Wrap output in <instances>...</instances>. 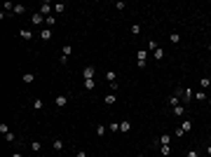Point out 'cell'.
Wrapping results in <instances>:
<instances>
[{
	"label": "cell",
	"instance_id": "cell-41",
	"mask_svg": "<svg viewBox=\"0 0 211 157\" xmlns=\"http://www.w3.org/2000/svg\"><path fill=\"white\" fill-rule=\"evenodd\" d=\"M209 52H211V45H209Z\"/></svg>",
	"mask_w": 211,
	"mask_h": 157
},
{
	"label": "cell",
	"instance_id": "cell-1",
	"mask_svg": "<svg viewBox=\"0 0 211 157\" xmlns=\"http://www.w3.org/2000/svg\"><path fill=\"white\" fill-rule=\"evenodd\" d=\"M52 10H54V5H52V2H47V0H45V2L40 5V14L45 16V19L49 16V12H52Z\"/></svg>",
	"mask_w": 211,
	"mask_h": 157
},
{
	"label": "cell",
	"instance_id": "cell-9",
	"mask_svg": "<svg viewBox=\"0 0 211 157\" xmlns=\"http://www.w3.org/2000/svg\"><path fill=\"white\" fill-rule=\"evenodd\" d=\"M174 115H176V117H183V115H185V105H181V103L174 105Z\"/></svg>",
	"mask_w": 211,
	"mask_h": 157
},
{
	"label": "cell",
	"instance_id": "cell-12",
	"mask_svg": "<svg viewBox=\"0 0 211 157\" xmlns=\"http://www.w3.org/2000/svg\"><path fill=\"white\" fill-rule=\"evenodd\" d=\"M63 12H66V5H63V2H56V5H54V14H63Z\"/></svg>",
	"mask_w": 211,
	"mask_h": 157
},
{
	"label": "cell",
	"instance_id": "cell-11",
	"mask_svg": "<svg viewBox=\"0 0 211 157\" xmlns=\"http://www.w3.org/2000/svg\"><path fill=\"white\" fill-rule=\"evenodd\" d=\"M106 80H108V82H110V84H115V80H117L115 70H108V73H106Z\"/></svg>",
	"mask_w": 211,
	"mask_h": 157
},
{
	"label": "cell",
	"instance_id": "cell-21",
	"mask_svg": "<svg viewBox=\"0 0 211 157\" xmlns=\"http://www.w3.org/2000/svg\"><path fill=\"white\" fill-rule=\"evenodd\" d=\"M169 103H171V108H174V105H178V103H181L178 94H174V96H171V99H169Z\"/></svg>",
	"mask_w": 211,
	"mask_h": 157
},
{
	"label": "cell",
	"instance_id": "cell-7",
	"mask_svg": "<svg viewBox=\"0 0 211 157\" xmlns=\"http://www.w3.org/2000/svg\"><path fill=\"white\" fill-rule=\"evenodd\" d=\"M129 129H132V122H129V120H122L120 122V131H122V134H127Z\"/></svg>",
	"mask_w": 211,
	"mask_h": 157
},
{
	"label": "cell",
	"instance_id": "cell-8",
	"mask_svg": "<svg viewBox=\"0 0 211 157\" xmlns=\"http://www.w3.org/2000/svg\"><path fill=\"white\" fill-rule=\"evenodd\" d=\"M19 35H21V40H31V38H33V31H28V28H26V31H24V28H21V31H19Z\"/></svg>",
	"mask_w": 211,
	"mask_h": 157
},
{
	"label": "cell",
	"instance_id": "cell-13",
	"mask_svg": "<svg viewBox=\"0 0 211 157\" xmlns=\"http://www.w3.org/2000/svg\"><path fill=\"white\" fill-rule=\"evenodd\" d=\"M115 101H117V99H115V94H113V92H110V94H108V96H106V99H103V103H106V105H113V103H115Z\"/></svg>",
	"mask_w": 211,
	"mask_h": 157
},
{
	"label": "cell",
	"instance_id": "cell-28",
	"mask_svg": "<svg viewBox=\"0 0 211 157\" xmlns=\"http://www.w3.org/2000/svg\"><path fill=\"white\" fill-rule=\"evenodd\" d=\"M33 110H42V101H40V99L33 101Z\"/></svg>",
	"mask_w": 211,
	"mask_h": 157
},
{
	"label": "cell",
	"instance_id": "cell-33",
	"mask_svg": "<svg viewBox=\"0 0 211 157\" xmlns=\"http://www.w3.org/2000/svg\"><path fill=\"white\" fill-rule=\"evenodd\" d=\"M132 33H134V35H138V33H141V26H138V24H134V26H132Z\"/></svg>",
	"mask_w": 211,
	"mask_h": 157
},
{
	"label": "cell",
	"instance_id": "cell-16",
	"mask_svg": "<svg viewBox=\"0 0 211 157\" xmlns=\"http://www.w3.org/2000/svg\"><path fill=\"white\" fill-rule=\"evenodd\" d=\"M31 150H33V152H40V150H42V143H40V141H33V143H31Z\"/></svg>",
	"mask_w": 211,
	"mask_h": 157
},
{
	"label": "cell",
	"instance_id": "cell-42",
	"mask_svg": "<svg viewBox=\"0 0 211 157\" xmlns=\"http://www.w3.org/2000/svg\"><path fill=\"white\" fill-rule=\"evenodd\" d=\"M209 82H211V78H209Z\"/></svg>",
	"mask_w": 211,
	"mask_h": 157
},
{
	"label": "cell",
	"instance_id": "cell-15",
	"mask_svg": "<svg viewBox=\"0 0 211 157\" xmlns=\"http://www.w3.org/2000/svg\"><path fill=\"white\" fill-rule=\"evenodd\" d=\"M181 96H183L185 101H192V96H195V94H192V89H183V94H181Z\"/></svg>",
	"mask_w": 211,
	"mask_h": 157
},
{
	"label": "cell",
	"instance_id": "cell-4",
	"mask_svg": "<svg viewBox=\"0 0 211 157\" xmlns=\"http://www.w3.org/2000/svg\"><path fill=\"white\" fill-rule=\"evenodd\" d=\"M40 40H45V42L52 40V28H42L40 31Z\"/></svg>",
	"mask_w": 211,
	"mask_h": 157
},
{
	"label": "cell",
	"instance_id": "cell-10",
	"mask_svg": "<svg viewBox=\"0 0 211 157\" xmlns=\"http://www.w3.org/2000/svg\"><path fill=\"white\" fill-rule=\"evenodd\" d=\"M153 56H155V61H162V59H164V49H162V47H157V49L153 52Z\"/></svg>",
	"mask_w": 211,
	"mask_h": 157
},
{
	"label": "cell",
	"instance_id": "cell-23",
	"mask_svg": "<svg viewBox=\"0 0 211 157\" xmlns=\"http://www.w3.org/2000/svg\"><path fill=\"white\" fill-rule=\"evenodd\" d=\"M52 146H54V150H63V141H61V138H56Z\"/></svg>",
	"mask_w": 211,
	"mask_h": 157
},
{
	"label": "cell",
	"instance_id": "cell-34",
	"mask_svg": "<svg viewBox=\"0 0 211 157\" xmlns=\"http://www.w3.org/2000/svg\"><path fill=\"white\" fill-rule=\"evenodd\" d=\"M120 129V124H117V122H113V124H108V131H117Z\"/></svg>",
	"mask_w": 211,
	"mask_h": 157
},
{
	"label": "cell",
	"instance_id": "cell-26",
	"mask_svg": "<svg viewBox=\"0 0 211 157\" xmlns=\"http://www.w3.org/2000/svg\"><path fill=\"white\" fill-rule=\"evenodd\" d=\"M159 152H162V155H171V148L169 146H159Z\"/></svg>",
	"mask_w": 211,
	"mask_h": 157
},
{
	"label": "cell",
	"instance_id": "cell-25",
	"mask_svg": "<svg viewBox=\"0 0 211 157\" xmlns=\"http://www.w3.org/2000/svg\"><path fill=\"white\" fill-rule=\"evenodd\" d=\"M169 40L176 45V42H181V35H178V33H171V35H169Z\"/></svg>",
	"mask_w": 211,
	"mask_h": 157
},
{
	"label": "cell",
	"instance_id": "cell-29",
	"mask_svg": "<svg viewBox=\"0 0 211 157\" xmlns=\"http://www.w3.org/2000/svg\"><path fill=\"white\" fill-rule=\"evenodd\" d=\"M159 47V45H157V42H155V40H150V42H148V49H150V52H155V49H157Z\"/></svg>",
	"mask_w": 211,
	"mask_h": 157
},
{
	"label": "cell",
	"instance_id": "cell-20",
	"mask_svg": "<svg viewBox=\"0 0 211 157\" xmlns=\"http://www.w3.org/2000/svg\"><path fill=\"white\" fill-rule=\"evenodd\" d=\"M106 131H108V127H103V124L96 127V134H99V136H106Z\"/></svg>",
	"mask_w": 211,
	"mask_h": 157
},
{
	"label": "cell",
	"instance_id": "cell-27",
	"mask_svg": "<svg viewBox=\"0 0 211 157\" xmlns=\"http://www.w3.org/2000/svg\"><path fill=\"white\" fill-rule=\"evenodd\" d=\"M209 84H211V82H209V78H202V80H200V87H202V89H206Z\"/></svg>",
	"mask_w": 211,
	"mask_h": 157
},
{
	"label": "cell",
	"instance_id": "cell-35",
	"mask_svg": "<svg viewBox=\"0 0 211 157\" xmlns=\"http://www.w3.org/2000/svg\"><path fill=\"white\" fill-rule=\"evenodd\" d=\"M183 134H185V131H183V129H181V127H178V129H176V131H174V136H176V138H181V136H183Z\"/></svg>",
	"mask_w": 211,
	"mask_h": 157
},
{
	"label": "cell",
	"instance_id": "cell-2",
	"mask_svg": "<svg viewBox=\"0 0 211 157\" xmlns=\"http://www.w3.org/2000/svg\"><path fill=\"white\" fill-rule=\"evenodd\" d=\"M94 73H96V68H94V66H84L82 78H84V80H94Z\"/></svg>",
	"mask_w": 211,
	"mask_h": 157
},
{
	"label": "cell",
	"instance_id": "cell-38",
	"mask_svg": "<svg viewBox=\"0 0 211 157\" xmlns=\"http://www.w3.org/2000/svg\"><path fill=\"white\" fill-rule=\"evenodd\" d=\"M12 157H24V155H21V152H12Z\"/></svg>",
	"mask_w": 211,
	"mask_h": 157
},
{
	"label": "cell",
	"instance_id": "cell-5",
	"mask_svg": "<svg viewBox=\"0 0 211 157\" xmlns=\"http://www.w3.org/2000/svg\"><path fill=\"white\" fill-rule=\"evenodd\" d=\"M54 103H56V108H63V105L68 103V99H66V96H63V94H59L56 99H54Z\"/></svg>",
	"mask_w": 211,
	"mask_h": 157
},
{
	"label": "cell",
	"instance_id": "cell-3",
	"mask_svg": "<svg viewBox=\"0 0 211 157\" xmlns=\"http://www.w3.org/2000/svg\"><path fill=\"white\" fill-rule=\"evenodd\" d=\"M169 143H171V134H162L157 138V146H169Z\"/></svg>",
	"mask_w": 211,
	"mask_h": 157
},
{
	"label": "cell",
	"instance_id": "cell-32",
	"mask_svg": "<svg viewBox=\"0 0 211 157\" xmlns=\"http://www.w3.org/2000/svg\"><path fill=\"white\" fill-rule=\"evenodd\" d=\"M70 52H73V47H70V45H63V56H68Z\"/></svg>",
	"mask_w": 211,
	"mask_h": 157
},
{
	"label": "cell",
	"instance_id": "cell-31",
	"mask_svg": "<svg viewBox=\"0 0 211 157\" xmlns=\"http://www.w3.org/2000/svg\"><path fill=\"white\" fill-rule=\"evenodd\" d=\"M195 99H200V101H206V94H204V92H195Z\"/></svg>",
	"mask_w": 211,
	"mask_h": 157
},
{
	"label": "cell",
	"instance_id": "cell-30",
	"mask_svg": "<svg viewBox=\"0 0 211 157\" xmlns=\"http://www.w3.org/2000/svg\"><path fill=\"white\" fill-rule=\"evenodd\" d=\"M5 141H7V143H12V141H16V136L10 131V134H5Z\"/></svg>",
	"mask_w": 211,
	"mask_h": 157
},
{
	"label": "cell",
	"instance_id": "cell-37",
	"mask_svg": "<svg viewBox=\"0 0 211 157\" xmlns=\"http://www.w3.org/2000/svg\"><path fill=\"white\" fill-rule=\"evenodd\" d=\"M75 157H87V152H84V150H80V152H78Z\"/></svg>",
	"mask_w": 211,
	"mask_h": 157
},
{
	"label": "cell",
	"instance_id": "cell-40",
	"mask_svg": "<svg viewBox=\"0 0 211 157\" xmlns=\"http://www.w3.org/2000/svg\"><path fill=\"white\" fill-rule=\"evenodd\" d=\"M209 146H211V138H209Z\"/></svg>",
	"mask_w": 211,
	"mask_h": 157
},
{
	"label": "cell",
	"instance_id": "cell-17",
	"mask_svg": "<svg viewBox=\"0 0 211 157\" xmlns=\"http://www.w3.org/2000/svg\"><path fill=\"white\" fill-rule=\"evenodd\" d=\"M136 56H138V61H146V56H148V49H138V52H136Z\"/></svg>",
	"mask_w": 211,
	"mask_h": 157
},
{
	"label": "cell",
	"instance_id": "cell-39",
	"mask_svg": "<svg viewBox=\"0 0 211 157\" xmlns=\"http://www.w3.org/2000/svg\"><path fill=\"white\" fill-rule=\"evenodd\" d=\"M206 152H209V155H211V146H206Z\"/></svg>",
	"mask_w": 211,
	"mask_h": 157
},
{
	"label": "cell",
	"instance_id": "cell-19",
	"mask_svg": "<svg viewBox=\"0 0 211 157\" xmlns=\"http://www.w3.org/2000/svg\"><path fill=\"white\" fill-rule=\"evenodd\" d=\"M45 24H47V26H54V24H56V16H54V14H49L47 19H45Z\"/></svg>",
	"mask_w": 211,
	"mask_h": 157
},
{
	"label": "cell",
	"instance_id": "cell-14",
	"mask_svg": "<svg viewBox=\"0 0 211 157\" xmlns=\"http://www.w3.org/2000/svg\"><path fill=\"white\" fill-rule=\"evenodd\" d=\"M94 87H96V80H84V89H87V92H92Z\"/></svg>",
	"mask_w": 211,
	"mask_h": 157
},
{
	"label": "cell",
	"instance_id": "cell-36",
	"mask_svg": "<svg viewBox=\"0 0 211 157\" xmlns=\"http://www.w3.org/2000/svg\"><path fill=\"white\" fill-rule=\"evenodd\" d=\"M188 157H200V155H197L195 150H190V152H188Z\"/></svg>",
	"mask_w": 211,
	"mask_h": 157
},
{
	"label": "cell",
	"instance_id": "cell-18",
	"mask_svg": "<svg viewBox=\"0 0 211 157\" xmlns=\"http://www.w3.org/2000/svg\"><path fill=\"white\" fill-rule=\"evenodd\" d=\"M181 129H183V131H190V129H192V122H190V120H183V124H181Z\"/></svg>",
	"mask_w": 211,
	"mask_h": 157
},
{
	"label": "cell",
	"instance_id": "cell-22",
	"mask_svg": "<svg viewBox=\"0 0 211 157\" xmlns=\"http://www.w3.org/2000/svg\"><path fill=\"white\" fill-rule=\"evenodd\" d=\"M12 12H14V14H24L26 7H24V5H14V10H12Z\"/></svg>",
	"mask_w": 211,
	"mask_h": 157
},
{
	"label": "cell",
	"instance_id": "cell-6",
	"mask_svg": "<svg viewBox=\"0 0 211 157\" xmlns=\"http://www.w3.org/2000/svg\"><path fill=\"white\" fill-rule=\"evenodd\" d=\"M31 21H33V26H40L42 21H45V16H42L40 12H35V14H33V19H31Z\"/></svg>",
	"mask_w": 211,
	"mask_h": 157
},
{
	"label": "cell",
	"instance_id": "cell-24",
	"mask_svg": "<svg viewBox=\"0 0 211 157\" xmlns=\"http://www.w3.org/2000/svg\"><path fill=\"white\" fill-rule=\"evenodd\" d=\"M33 80H35V75H33V73H26V75H24V82H26V84H31Z\"/></svg>",
	"mask_w": 211,
	"mask_h": 157
}]
</instances>
